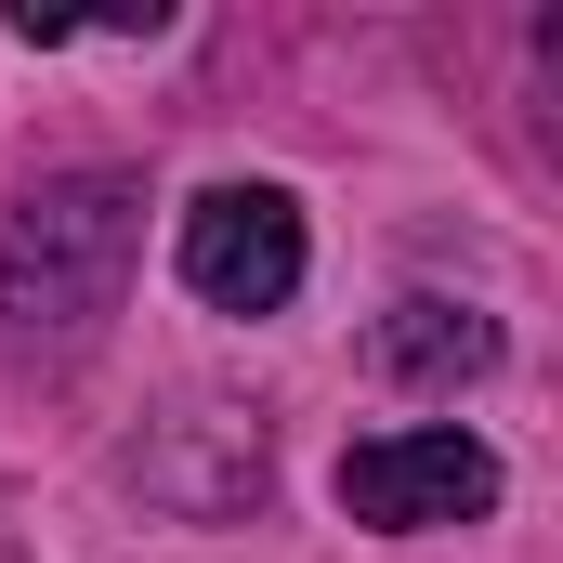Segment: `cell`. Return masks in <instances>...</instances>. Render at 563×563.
Instances as JSON below:
<instances>
[{
	"label": "cell",
	"instance_id": "obj_3",
	"mask_svg": "<svg viewBox=\"0 0 563 563\" xmlns=\"http://www.w3.org/2000/svg\"><path fill=\"white\" fill-rule=\"evenodd\" d=\"M170 263H184V288H197L210 314H288L301 276H314L301 197H288V184H210V197H184Z\"/></svg>",
	"mask_w": 563,
	"mask_h": 563
},
{
	"label": "cell",
	"instance_id": "obj_2",
	"mask_svg": "<svg viewBox=\"0 0 563 563\" xmlns=\"http://www.w3.org/2000/svg\"><path fill=\"white\" fill-rule=\"evenodd\" d=\"M341 511L367 538H432V525H485L498 511V445L472 420H407L341 445Z\"/></svg>",
	"mask_w": 563,
	"mask_h": 563
},
{
	"label": "cell",
	"instance_id": "obj_4",
	"mask_svg": "<svg viewBox=\"0 0 563 563\" xmlns=\"http://www.w3.org/2000/svg\"><path fill=\"white\" fill-rule=\"evenodd\" d=\"M498 314L485 301H445V288H407L380 328H367V367L380 380H407V394H472V380H498Z\"/></svg>",
	"mask_w": 563,
	"mask_h": 563
},
{
	"label": "cell",
	"instance_id": "obj_1",
	"mask_svg": "<svg viewBox=\"0 0 563 563\" xmlns=\"http://www.w3.org/2000/svg\"><path fill=\"white\" fill-rule=\"evenodd\" d=\"M144 250V184L132 170H53L0 210V354L53 367L79 341H106L119 288Z\"/></svg>",
	"mask_w": 563,
	"mask_h": 563
}]
</instances>
